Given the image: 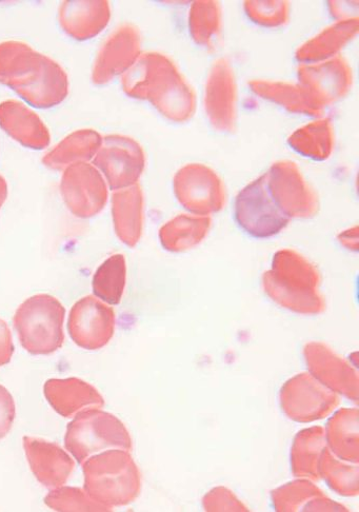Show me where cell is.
<instances>
[{"mask_svg": "<svg viewBox=\"0 0 359 512\" xmlns=\"http://www.w3.org/2000/svg\"><path fill=\"white\" fill-rule=\"evenodd\" d=\"M16 417L14 399L3 385H0V440L6 438L12 429Z\"/></svg>", "mask_w": 359, "mask_h": 512, "instance_id": "obj_36", "label": "cell"}, {"mask_svg": "<svg viewBox=\"0 0 359 512\" xmlns=\"http://www.w3.org/2000/svg\"><path fill=\"white\" fill-rule=\"evenodd\" d=\"M221 10L217 3L197 2L190 11V32L198 45L213 48L221 33Z\"/></svg>", "mask_w": 359, "mask_h": 512, "instance_id": "obj_31", "label": "cell"}, {"mask_svg": "<svg viewBox=\"0 0 359 512\" xmlns=\"http://www.w3.org/2000/svg\"><path fill=\"white\" fill-rule=\"evenodd\" d=\"M61 193L67 208L81 219L97 215L108 201L104 176L89 163H78L65 169Z\"/></svg>", "mask_w": 359, "mask_h": 512, "instance_id": "obj_9", "label": "cell"}, {"mask_svg": "<svg viewBox=\"0 0 359 512\" xmlns=\"http://www.w3.org/2000/svg\"><path fill=\"white\" fill-rule=\"evenodd\" d=\"M323 495L322 491L309 482L290 483L274 491L273 501L277 510L295 511L302 508L308 498Z\"/></svg>", "mask_w": 359, "mask_h": 512, "instance_id": "obj_34", "label": "cell"}, {"mask_svg": "<svg viewBox=\"0 0 359 512\" xmlns=\"http://www.w3.org/2000/svg\"><path fill=\"white\" fill-rule=\"evenodd\" d=\"M319 475H322L329 485L344 496L358 494V467L344 465L331 455L326 448L319 462Z\"/></svg>", "mask_w": 359, "mask_h": 512, "instance_id": "obj_32", "label": "cell"}, {"mask_svg": "<svg viewBox=\"0 0 359 512\" xmlns=\"http://www.w3.org/2000/svg\"><path fill=\"white\" fill-rule=\"evenodd\" d=\"M245 8L258 25L279 27L288 22L289 5L286 2H247Z\"/></svg>", "mask_w": 359, "mask_h": 512, "instance_id": "obj_35", "label": "cell"}, {"mask_svg": "<svg viewBox=\"0 0 359 512\" xmlns=\"http://www.w3.org/2000/svg\"><path fill=\"white\" fill-rule=\"evenodd\" d=\"M44 393L52 408L64 418H73L81 411L105 405L96 388L76 378L51 379L46 382Z\"/></svg>", "mask_w": 359, "mask_h": 512, "instance_id": "obj_19", "label": "cell"}, {"mask_svg": "<svg viewBox=\"0 0 359 512\" xmlns=\"http://www.w3.org/2000/svg\"><path fill=\"white\" fill-rule=\"evenodd\" d=\"M141 56V35L131 25L117 28L99 50L94 62L92 81L107 85L119 74L127 72Z\"/></svg>", "mask_w": 359, "mask_h": 512, "instance_id": "obj_14", "label": "cell"}, {"mask_svg": "<svg viewBox=\"0 0 359 512\" xmlns=\"http://www.w3.org/2000/svg\"><path fill=\"white\" fill-rule=\"evenodd\" d=\"M102 143L103 137L95 130L75 131L48 152L43 163L52 170H65L78 163H88L94 159Z\"/></svg>", "mask_w": 359, "mask_h": 512, "instance_id": "obj_23", "label": "cell"}, {"mask_svg": "<svg viewBox=\"0 0 359 512\" xmlns=\"http://www.w3.org/2000/svg\"><path fill=\"white\" fill-rule=\"evenodd\" d=\"M328 438L338 459L358 462V411L341 410L329 422Z\"/></svg>", "mask_w": 359, "mask_h": 512, "instance_id": "obj_27", "label": "cell"}, {"mask_svg": "<svg viewBox=\"0 0 359 512\" xmlns=\"http://www.w3.org/2000/svg\"><path fill=\"white\" fill-rule=\"evenodd\" d=\"M93 166L110 189L122 190L136 185L145 168V154L130 137L109 135L94 156Z\"/></svg>", "mask_w": 359, "mask_h": 512, "instance_id": "obj_8", "label": "cell"}, {"mask_svg": "<svg viewBox=\"0 0 359 512\" xmlns=\"http://www.w3.org/2000/svg\"><path fill=\"white\" fill-rule=\"evenodd\" d=\"M8 196V185L3 176H0V208L3 207Z\"/></svg>", "mask_w": 359, "mask_h": 512, "instance_id": "obj_39", "label": "cell"}, {"mask_svg": "<svg viewBox=\"0 0 359 512\" xmlns=\"http://www.w3.org/2000/svg\"><path fill=\"white\" fill-rule=\"evenodd\" d=\"M0 128L27 148L43 150L50 145L51 135L41 117L17 101L0 104Z\"/></svg>", "mask_w": 359, "mask_h": 512, "instance_id": "obj_20", "label": "cell"}, {"mask_svg": "<svg viewBox=\"0 0 359 512\" xmlns=\"http://www.w3.org/2000/svg\"><path fill=\"white\" fill-rule=\"evenodd\" d=\"M277 255L285 266L275 258L273 271L265 275L264 281L273 300L298 312H321L324 305L315 291L318 278L314 268L293 252L291 265H288L284 251Z\"/></svg>", "mask_w": 359, "mask_h": 512, "instance_id": "obj_6", "label": "cell"}, {"mask_svg": "<svg viewBox=\"0 0 359 512\" xmlns=\"http://www.w3.org/2000/svg\"><path fill=\"white\" fill-rule=\"evenodd\" d=\"M68 330L78 347L86 350L102 349L114 336L115 312L94 295H88L72 307Z\"/></svg>", "mask_w": 359, "mask_h": 512, "instance_id": "obj_10", "label": "cell"}, {"mask_svg": "<svg viewBox=\"0 0 359 512\" xmlns=\"http://www.w3.org/2000/svg\"><path fill=\"white\" fill-rule=\"evenodd\" d=\"M235 218L239 226L258 239L270 238L290 222L272 198L266 174L238 194Z\"/></svg>", "mask_w": 359, "mask_h": 512, "instance_id": "obj_7", "label": "cell"}, {"mask_svg": "<svg viewBox=\"0 0 359 512\" xmlns=\"http://www.w3.org/2000/svg\"><path fill=\"white\" fill-rule=\"evenodd\" d=\"M177 199L194 215L221 210L226 195L221 180L204 166H187L175 177Z\"/></svg>", "mask_w": 359, "mask_h": 512, "instance_id": "obj_12", "label": "cell"}, {"mask_svg": "<svg viewBox=\"0 0 359 512\" xmlns=\"http://www.w3.org/2000/svg\"><path fill=\"white\" fill-rule=\"evenodd\" d=\"M299 81L314 101L324 108L347 94L352 86V72L343 58L335 56L299 69Z\"/></svg>", "mask_w": 359, "mask_h": 512, "instance_id": "obj_15", "label": "cell"}, {"mask_svg": "<svg viewBox=\"0 0 359 512\" xmlns=\"http://www.w3.org/2000/svg\"><path fill=\"white\" fill-rule=\"evenodd\" d=\"M250 86L257 95H261V97L275 104L282 105L292 112L309 115H318L323 112V107L318 105L302 86L264 81L251 82Z\"/></svg>", "mask_w": 359, "mask_h": 512, "instance_id": "obj_26", "label": "cell"}, {"mask_svg": "<svg viewBox=\"0 0 359 512\" xmlns=\"http://www.w3.org/2000/svg\"><path fill=\"white\" fill-rule=\"evenodd\" d=\"M112 216L118 239L130 247L135 246L141 239L144 224V198L139 186L114 193Z\"/></svg>", "mask_w": 359, "mask_h": 512, "instance_id": "obj_22", "label": "cell"}, {"mask_svg": "<svg viewBox=\"0 0 359 512\" xmlns=\"http://www.w3.org/2000/svg\"><path fill=\"white\" fill-rule=\"evenodd\" d=\"M352 4L353 3H337V2H333V3H330V7H331V13L333 14V16L337 19H342L341 22H344V21H353V19H358V18H354L352 14V12L354 14H357V8H354L352 9Z\"/></svg>", "mask_w": 359, "mask_h": 512, "instance_id": "obj_38", "label": "cell"}, {"mask_svg": "<svg viewBox=\"0 0 359 512\" xmlns=\"http://www.w3.org/2000/svg\"><path fill=\"white\" fill-rule=\"evenodd\" d=\"M108 2H66L59 9V24L77 41H87L101 33L109 24Z\"/></svg>", "mask_w": 359, "mask_h": 512, "instance_id": "obj_21", "label": "cell"}, {"mask_svg": "<svg viewBox=\"0 0 359 512\" xmlns=\"http://www.w3.org/2000/svg\"><path fill=\"white\" fill-rule=\"evenodd\" d=\"M358 19L353 21H338L311 39L301 49L296 57L299 62L317 64L335 57L345 45L357 34Z\"/></svg>", "mask_w": 359, "mask_h": 512, "instance_id": "obj_24", "label": "cell"}, {"mask_svg": "<svg viewBox=\"0 0 359 512\" xmlns=\"http://www.w3.org/2000/svg\"><path fill=\"white\" fill-rule=\"evenodd\" d=\"M66 309L49 294H36L18 307L14 328L22 346L33 356H48L65 342Z\"/></svg>", "mask_w": 359, "mask_h": 512, "instance_id": "obj_4", "label": "cell"}, {"mask_svg": "<svg viewBox=\"0 0 359 512\" xmlns=\"http://www.w3.org/2000/svg\"><path fill=\"white\" fill-rule=\"evenodd\" d=\"M65 445L79 464L92 455L109 448L132 449L126 426L109 412L96 408L77 413L68 425Z\"/></svg>", "mask_w": 359, "mask_h": 512, "instance_id": "obj_5", "label": "cell"}, {"mask_svg": "<svg viewBox=\"0 0 359 512\" xmlns=\"http://www.w3.org/2000/svg\"><path fill=\"white\" fill-rule=\"evenodd\" d=\"M14 353L12 333L8 324L0 319V367L11 362Z\"/></svg>", "mask_w": 359, "mask_h": 512, "instance_id": "obj_37", "label": "cell"}, {"mask_svg": "<svg viewBox=\"0 0 359 512\" xmlns=\"http://www.w3.org/2000/svg\"><path fill=\"white\" fill-rule=\"evenodd\" d=\"M0 84L39 109L62 104L69 93L65 70L52 58L21 42L0 44Z\"/></svg>", "mask_w": 359, "mask_h": 512, "instance_id": "obj_1", "label": "cell"}, {"mask_svg": "<svg viewBox=\"0 0 359 512\" xmlns=\"http://www.w3.org/2000/svg\"><path fill=\"white\" fill-rule=\"evenodd\" d=\"M23 444L30 468L39 483L54 489L68 482L75 463L61 446L32 437H24Z\"/></svg>", "mask_w": 359, "mask_h": 512, "instance_id": "obj_16", "label": "cell"}, {"mask_svg": "<svg viewBox=\"0 0 359 512\" xmlns=\"http://www.w3.org/2000/svg\"><path fill=\"white\" fill-rule=\"evenodd\" d=\"M306 360L313 377L349 399L358 400V376L344 360L322 344L306 347Z\"/></svg>", "mask_w": 359, "mask_h": 512, "instance_id": "obj_18", "label": "cell"}, {"mask_svg": "<svg viewBox=\"0 0 359 512\" xmlns=\"http://www.w3.org/2000/svg\"><path fill=\"white\" fill-rule=\"evenodd\" d=\"M327 437L323 428L314 427L299 432L292 449L293 471L297 477L318 479L319 462L327 448Z\"/></svg>", "mask_w": 359, "mask_h": 512, "instance_id": "obj_25", "label": "cell"}, {"mask_svg": "<svg viewBox=\"0 0 359 512\" xmlns=\"http://www.w3.org/2000/svg\"><path fill=\"white\" fill-rule=\"evenodd\" d=\"M205 108L211 124L219 131H232L236 117L234 74L225 59H219L207 82Z\"/></svg>", "mask_w": 359, "mask_h": 512, "instance_id": "obj_17", "label": "cell"}, {"mask_svg": "<svg viewBox=\"0 0 359 512\" xmlns=\"http://www.w3.org/2000/svg\"><path fill=\"white\" fill-rule=\"evenodd\" d=\"M123 89L131 97L150 101L175 122L187 121L194 112L192 89L170 59L159 53L139 56L123 74Z\"/></svg>", "mask_w": 359, "mask_h": 512, "instance_id": "obj_2", "label": "cell"}, {"mask_svg": "<svg viewBox=\"0 0 359 512\" xmlns=\"http://www.w3.org/2000/svg\"><path fill=\"white\" fill-rule=\"evenodd\" d=\"M281 397L283 409L297 422L324 419L338 404L335 393L305 373L290 380Z\"/></svg>", "mask_w": 359, "mask_h": 512, "instance_id": "obj_11", "label": "cell"}, {"mask_svg": "<svg viewBox=\"0 0 359 512\" xmlns=\"http://www.w3.org/2000/svg\"><path fill=\"white\" fill-rule=\"evenodd\" d=\"M45 504L55 511H111L110 508L91 499L85 489L58 487L50 491Z\"/></svg>", "mask_w": 359, "mask_h": 512, "instance_id": "obj_33", "label": "cell"}, {"mask_svg": "<svg viewBox=\"0 0 359 512\" xmlns=\"http://www.w3.org/2000/svg\"><path fill=\"white\" fill-rule=\"evenodd\" d=\"M209 226L210 220L202 216H178L162 229V242L172 251L188 249L205 238Z\"/></svg>", "mask_w": 359, "mask_h": 512, "instance_id": "obj_29", "label": "cell"}, {"mask_svg": "<svg viewBox=\"0 0 359 512\" xmlns=\"http://www.w3.org/2000/svg\"><path fill=\"white\" fill-rule=\"evenodd\" d=\"M82 465L88 496L111 510L132 503L141 492V474L127 450L106 451Z\"/></svg>", "mask_w": 359, "mask_h": 512, "instance_id": "obj_3", "label": "cell"}, {"mask_svg": "<svg viewBox=\"0 0 359 512\" xmlns=\"http://www.w3.org/2000/svg\"><path fill=\"white\" fill-rule=\"evenodd\" d=\"M127 280V265L123 254L110 256L96 270L92 287L95 297L110 305H118L123 299Z\"/></svg>", "mask_w": 359, "mask_h": 512, "instance_id": "obj_28", "label": "cell"}, {"mask_svg": "<svg viewBox=\"0 0 359 512\" xmlns=\"http://www.w3.org/2000/svg\"><path fill=\"white\" fill-rule=\"evenodd\" d=\"M272 198L291 220L310 218L318 206L316 196L293 163H278L266 174Z\"/></svg>", "mask_w": 359, "mask_h": 512, "instance_id": "obj_13", "label": "cell"}, {"mask_svg": "<svg viewBox=\"0 0 359 512\" xmlns=\"http://www.w3.org/2000/svg\"><path fill=\"white\" fill-rule=\"evenodd\" d=\"M297 152L322 161L331 154L333 132L330 121H316L296 131L289 141Z\"/></svg>", "mask_w": 359, "mask_h": 512, "instance_id": "obj_30", "label": "cell"}]
</instances>
